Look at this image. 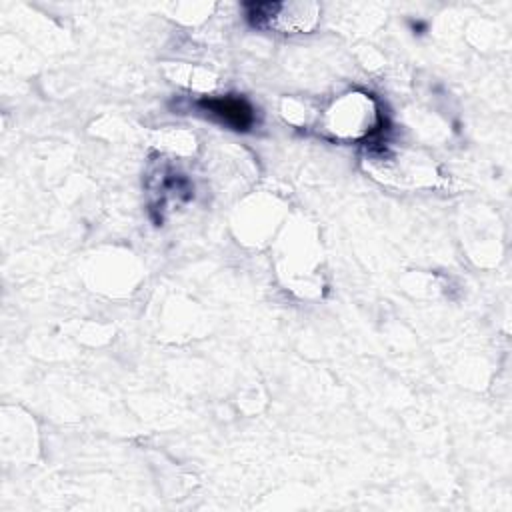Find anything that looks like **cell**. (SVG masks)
I'll return each instance as SVG.
<instances>
[{
    "label": "cell",
    "mask_w": 512,
    "mask_h": 512,
    "mask_svg": "<svg viewBox=\"0 0 512 512\" xmlns=\"http://www.w3.org/2000/svg\"><path fill=\"white\" fill-rule=\"evenodd\" d=\"M202 106L216 114L222 122L234 126L236 130H246L254 120L252 108L240 98H212L204 100Z\"/></svg>",
    "instance_id": "obj_2"
},
{
    "label": "cell",
    "mask_w": 512,
    "mask_h": 512,
    "mask_svg": "<svg viewBox=\"0 0 512 512\" xmlns=\"http://www.w3.org/2000/svg\"><path fill=\"white\" fill-rule=\"evenodd\" d=\"M248 18L254 26L274 28L280 32H306L316 24V4L264 2L250 4Z\"/></svg>",
    "instance_id": "obj_1"
}]
</instances>
